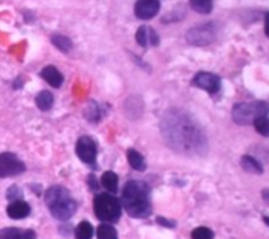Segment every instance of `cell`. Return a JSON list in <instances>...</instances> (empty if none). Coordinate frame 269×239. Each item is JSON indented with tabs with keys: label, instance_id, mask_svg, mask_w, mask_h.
Here are the masks:
<instances>
[{
	"label": "cell",
	"instance_id": "obj_1",
	"mask_svg": "<svg viewBox=\"0 0 269 239\" xmlns=\"http://www.w3.org/2000/svg\"><path fill=\"white\" fill-rule=\"evenodd\" d=\"M162 135L173 151L184 155H203L208 140L201 127L185 111L170 110L162 119Z\"/></svg>",
	"mask_w": 269,
	"mask_h": 239
},
{
	"label": "cell",
	"instance_id": "obj_2",
	"mask_svg": "<svg viewBox=\"0 0 269 239\" xmlns=\"http://www.w3.org/2000/svg\"><path fill=\"white\" fill-rule=\"evenodd\" d=\"M121 206L127 211V214L144 219L150 214V189L146 182L141 181H129L122 190Z\"/></svg>",
	"mask_w": 269,
	"mask_h": 239
},
{
	"label": "cell",
	"instance_id": "obj_3",
	"mask_svg": "<svg viewBox=\"0 0 269 239\" xmlns=\"http://www.w3.org/2000/svg\"><path fill=\"white\" fill-rule=\"evenodd\" d=\"M45 201L51 216L57 220H68L78 208L70 192L62 185H54V187L48 189L45 193Z\"/></svg>",
	"mask_w": 269,
	"mask_h": 239
},
{
	"label": "cell",
	"instance_id": "obj_4",
	"mask_svg": "<svg viewBox=\"0 0 269 239\" xmlns=\"http://www.w3.org/2000/svg\"><path fill=\"white\" fill-rule=\"evenodd\" d=\"M94 211H95V216L100 220H103L105 223H112V222H118L121 219L122 206L116 196L108 195V193H101V195L95 196Z\"/></svg>",
	"mask_w": 269,
	"mask_h": 239
},
{
	"label": "cell",
	"instance_id": "obj_5",
	"mask_svg": "<svg viewBox=\"0 0 269 239\" xmlns=\"http://www.w3.org/2000/svg\"><path fill=\"white\" fill-rule=\"evenodd\" d=\"M269 113V103L266 101H252V103H238L233 106V121L239 125L253 124L257 117L267 116Z\"/></svg>",
	"mask_w": 269,
	"mask_h": 239
},
{
	"label": "cell",
	"instance_id": "obj_6",
	"mask_svg": "<svg viewBox=\"0 0 269 239\" xmlns=\"http://www.w3.org/2000/svg\"><path fill=\"white\" fill-rule=\"evenodd\" d=\"M217 24L214 22H206V24H200L195 25V27H191L185 38L190 45H195V46H204V45H211L214 40L217 38Z\"/></svg>",
	"mask_w": 269,
	"mask_h": 239
},
{
	"label": "cell",
	"instance_id": "obj_7",
	"mask_svg": "<svg viewBox=\"0 0 269 239\" xmlns=\"http://www.w3.org/2000/svg\"><path fill=\"white\" fill-rule=\"evenodd\" d=\"M25 171V163L11 152L0 154V178H11L22 175Z\"/></svg>",
	"mask_w": 269,
	"mask_h": 239
},
{
	"label": "cell",
	"instance_id": "obj_8",
	"mask_svg": "<svg viewBox=\"0 0 269 239\" xmlns=\"http://www.w3.org/2000/svg\"><path fill=\"white\" fill-rule=\"evenodd\" d=\"M76 155L87 165L95 166L97 160V143L91 136H81L76 141Z\"/></svg>",
	"mask_w": 269,
	"mask_h": 239
},
{
	"label": "cell",
	"instance_id": "obj_9",
	"mask_svg": "<svg viewBox=\"0 0 269 239\" xmlns=\"http://www.w3.org/2000/svg\"><path fill=\"white\" fill-rule=\"evenodd\" d=\"M191 83H194L195 87L206 90V92H209V94H217L222 87L220 78L217 75H214V73H208V72H201V73L195 75Z\"/></svg>",
	"mask_w": 269,
	"mask_h": 239
},
{
	"label": "cell",
	"instance_id": "obj_10",
	"mask_svg": "<svg viewBox=\"0 0 269 239\" xmlns=\"http://www.w3.org/2000/svg\"><path fill=\"white\" fill-rule=\"evenodd\" d=\"M160 11L159 0H138L135 4V16L139 19H152Z\"/></svg>",
	"mask_w": 269,
	"mask_h": 239
},
{
	"label": "cell",
	"instance_id": "obj_11",
	"mask_svg": "<svg viewBox=\"0 0 269 239\" xmlns=\"http://www.w3.org/2000/svg\"><path fill=\"white\" fill-rule=\"evenodd\" d=\"M136 42L138 45H141L143 48L152 45V46H157L160 43V38L157 35V32L153 30L152 27H147V25H143V27H139L136 30Z\"/></svg>",
	"mask_w": 269,
	"mask_h": 239
},
{
	"label": "cell",
	"instance_id": "obj_12",
	"mask_svg": "<svg viewBox=\"0 0 269 239\" xmlns=\"http://www.w3.org/2000/svg\"><path fill=\"white\" fill-rule=\"evenodd\" d=\"M7 214L11 219H24L30 214V206H29V203H25L22 200L11 201L7 208Z\"/></svg>",
	"mask_w": 269,
	"mask_h": 239
},
{
	"label": "cell",
	"instance_id": "obj_13",
	"mask_svg": "<svg viewBox=\"0 0 269 239\" xmlns=\"http://www.w3.org/2000/svg\"><path fill=\"white\" fill-rule=\"evenodd\" d=\"M40 75H42V78L45 79V81H46L49 86H53V87H60L62 83H63L62 73H60L56 67H53V65H48V67H45Z\"/></svg>",
	"mask_w": 269,
	"mask_h": 239
},
{
	"label": "cell",
	"instance_id": "obj_14",
	"mask_svg": "<svg viewBox=\"0 0 269 239\" xmlns=\"http://www.w3.org/2000/svg\"><path fill=\"white\" fill-rule=\"evenodd\" d=\"M33 237V231H24L19 228H4L0 230V239H30Z\"/></svg>",
	"mask_w": 269,
	"mask_h": 239
},
{
	"label": "cell",
	"instance_id": "obj_15",
	"mask_svg": "<svg viewBox=\"0 0 269 239\" xmlns=\"http://www.w3.org/2000/svg\"><path fill=\"white\" fill-rule=\"evenodd\" d=\"M100 185H103V187L109 192V193H114V192H118V185H119V178L116 173H112V171H106L103 173V176H101L100 179Z\"/></svg>",
	"mask_w": 269,
	"mask_h": 239
},
{
	"label": "cell",
	"instance_id": "obj_16",
	"mask_svg": "<svg viewBox=\"0 0 269 239\" xmlns=\"http://www.w3.org/2000/svg\"><path fill=\"white\" fill-rule=\"evenodd\" d=\"M35 103H36V106H38V110L49 111L51 108H53V105H54V97H53V94H51V92L42 90L40 94L36 95Z\"/></svg>",
	"mask_w": 269,
	"mask_h": 239
},
{
	"label": "cell",
	"instance_id": "obj_17",
	"mask_svg": "<svg viewBox=\"0 0 269 239\" xmlns=\"http://www.w3.org/2000/svg\"><path fill=\"white\" fill-rule=\"evenodd\" d=\"M127 158H129V163L133 169L136 171H144L146 169V160H144V157L141 155L138 151L135 149H129L127 151Z\"/></svg>",
	"mask_w": 269,
	"mask_h": 239
},
{
	"label": "cell",
	"instance_id": "obj_18",
	"mask_svg": "<svg viewBox=\"0 0 269 239\" xmlns=\"http://www.w3.org/2000/svg\"><path fill=\"white\" fill-rule=\"evenodd\" d=\"M241 166L244 168L247 173H253V175H261V173H263V166L260 165V162L255 160V158L250 157V155H244V157H242Z\"/></svg>",
	"mask_w": 269,
	"mask_h": 239
},
{
	"label": "cell",
	"instance_id": "obj_19",
	"mask_svg": "<svg viewBox=\"0 0 269 239\" xmlns=\"http://www.w3.org/2000/svg\"><path fill=\"white\" fill-rule=\"evenodd\" d=\"M51 42H53V45L62 52H70L73 48L71 40L65 35H60V33H54L53 37H51Z\"/></svg>",
	"mask_w": 269,
	"mask_h": 239
},
{
	"label": "cell",
	"instance_id": "obj_20",
	"mask_svg": "<svg viewBox=\"0 0 269 239\" xmlns=\"http://www.w3.org/2000/svg\"><path fill=\"white\" fill-rule=\"evenodd\" d=\"M190 7L200 15H209L212 11V0H188Z\"/></svg>",
	"mask_w": 269,
	"mask_h": 239
},
{
	"label": "cell",
	"instance_id": "obj_21",
	"mask_svg": "<svg viewBox=\"0 0 269 239\" xmlns=\"http://www.w3.org/2000/svg\"><path fill=\"white\" fill-rule=\"evenodd\" d=\"M92 236H94V227L89 222H81L74 231L76 239H92Z\"/></svg>",
	"mask_w": 269,
	"mask_h": 239
},
{
	"label": "cell",
	"instance_id": "obj_22",
	"mask_svg": "<svg viewBox=\"0 0 269 239\" xmlns=\"http://www.w3.org/2000/svg\"><path fill=\"white\" fill-rule=\"evenodd\" d=\"M97 237L98 239H118V231L114 230L112 225L101 223L97 228Z\"/></svg>",
	"mask_w": 269,
	"mask_h": 239
},
{
	"label": "cell",
	"instance_id": "obj_23",
	"mask_svg": "<svg viewBox=\"0 0 269 239\" xmlns=\"http://www.w3.org/2000/svg\"><path fill=\"white\" fill-rule=\"evenodd\" d=\"M253 127H255V130H257L260 135L269 136V117L267 116H261V117L255 119V121H253Z\"/></svg>",
	"mask_w": 269,
	"mask_h": 239
},
{
	"label": "cell",
	"instance_id": "obj_24",
	"mask_svg": "<svg viewBox=\"0 0 269 239\" xmlns=\"http://www.w3.org/2000/svg\"><path fill=\"white\" fill-rule=\"evenodd\" d=\"M87 121H92V122H97L100 119V108L95 101H91L87 106H86V111H84Z\"/></svg>",
	"mask_w": 269,
	"mask_h": 239
},
{
	"label": "cell",
	"instance_id": "obj_25",
	"mask_svg": "<svg viewBox=\"0 0 269 239\" xmlns=\"http://www.w3.org/2000/svg\"><path fill=\"white\" fill-rule=\"evenodd\" d=\"M191 239H214V233L206 227H198L191 231Z\"/></svg>",
	"mask_w": 269,
	"mask_h": 239
},
{
	"label": "cell",
	"instance_id": "obj_26",
	"mask_svg": "<svg viewBox=\"0 0 269 239\" xmlns=\"http://www.w3.org/2000/svg\"><path fill=\"white\" fill-rule=\"evenodd\" d=\"M21 196H22V192H21V189L18 187V185H11V187L8 189V192H7V198L10 201H18Z\"/></svg>",
	"mask_w": 269,
	"mask_h": 239
},
{
	"label": "cell",
	"instance_id": "obj_27",
	"mask_svg": "<svg viewBox=\"0 0 269 239\" xmlns=\"http://www.w3.org/2000/svg\"><path fill=\"white\" fill-rule=\"evenodd\" d=\"M87 181H89V187H91L92 190H98L100 185L97 184V179H95V176H94V175H92V176H89V178H87Z\"/></svg>",
	"mask_w": 269,
	"mask_h": 239
},
{
	"label": "cell",
	"instance_id": "obj_28",
	"mask_svg": "<svg viewBox=\"0 0 269 239\" xmlns=\"http://www.w3.org/2000/svg\"><path fill=\"white\" fill-rule=\"evenodd\" d=\"M157 222H159L160 225H165V227H170V228H173L174 225H176L174 222H168V219H163V217H159Z\"/></svg>",
	"mask_w": 269,
	"mask_h": 239
},
{
	"label": "cell",
	"instance_id": "obj_29",
	"mask_svg": "<svg viewBox=\"0 0 269 239\" xmlns=\"http://www.w3.org/2000/svg\"><path fill=\"white\" fill-rule=\"evenodd\" d=\"M264 33L266 37H269V13H266L264 16Z\"/></svg>",
	"mask_w": 269,
	"mask_h": 239
},
{
	"label": "cell",
	"instance_id": "obj_30",
	"mask_svg": "<svg viewBox=\"0 0 269 239\" xmlns=\"http://www.w3.org/2000/svg\"><path fill=\"white\" fill-rule=\"evenodd\" d=\"M263 198H264V201L269 203V189H264V190H263Z\"/></svg>",
	"mask_w": 269,
	"mask_h": 239
},
{
	"label": "cell",
	"instance_id": "obj_31",
	"mask_svg": "<svg viewBox=\"0 0 269 239\" xmlns=\"http://www.w3.org/2000/svg\"><path fill=\"white\" fill-rule=\"evenodd\" d=\"M264 220H266V223L269 225V217H264Z\"/></svg>",
	"mask_w": 269,
	"mask_h": 239
},
{
	"label": "cell",
	"instance_id": "obj_32",
	"mask_svg": "<svg viewBox=\"0 0 269 239\" xmlns=\"http://www.w3.org/2000/svg\"><path fill=\"white\" fill-rule=\"evenodd\" d=\"M30 239H33V237H30Z\"/></svg>",
	"mask_w": 269,
	"mask_h": 239
}]
</instances>
